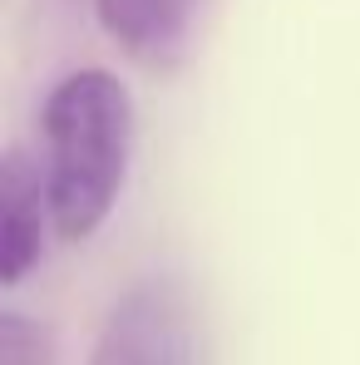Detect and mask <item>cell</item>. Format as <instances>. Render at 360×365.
I'll return each mask as SVG.
<instances>
[{"instance_id": "1", "label": "cell", "mask_w": 360, "mask_h": 365, "mask_svg": "<svg viewBox=\"0 0 360 365\" xmlns=\"http://www.w3.org/2000/svg\"><path fill=\"white\" fill-rule=\"evenodd\" d=\"M45 187L50 222L64 242H89L128 178L133 158V94L109 69H74L45 99Z\"/></svg>"}, {"instance_id": "3", "label": "cell", "mask_w": 360, "mask_h": 365, "mask_svg": "<svg viewBox=\"0 0 360 365\" xmlns=\"http://www.w3.org/2000/svg\"><path fill=\"white\" fill-rule=\"evenodd\" d=\"M45 217H55L45 168H35L20 148H10L5 168H0V282L5 287H20L40 267Z\"/></svg>"}, {"instance_id": "5", "label": "cell", "mask_w": 360, "mask_h": 365, "mask_svg": "<svg viewBox=\"0 0 360 365\" xmlns=\"http://www.w3.org/2000/svg\"><path fill=\"white\" fill-rule=\"evenodd\" d=\"M0 365H55V336L50 326L5 311L0 316Z\"/></svg>"}, {"instance_id": "2", "label": "cell", "mask_w": 360, "mask_h": 365, "mask_svg": "<svg viewBox=\"0 0 360 365\" xmlns=\"http://www.w3.org/2000/svg\"><path fill=\"white\" fill-rule=\"evenodd\" d=\"M89 365H197L192 306L178 282L148 277L128 287L104 316Z\"/></svg>"}, {"instance_id": "4", "label": "cell", "mask_w": 360, "mask_h": 365, "mask_svg": "<svg viewBox=\"0 0 360 365\" xmlns=\"http://www.w3.org/2000/svg\"><path fill=\"white\" fill-rule=\"evenodd\" d=\"M99 25L128 60L143 69H168L187 55L197 0H99Z\"/></svg>"}]
</instances>
